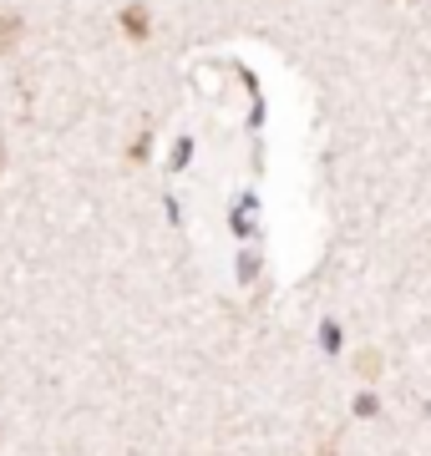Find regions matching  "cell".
<instances>
[{
	"mask_svg": "<svg viewBox=\"0 0 431 456\" xmlns=\"http://www.w3.org/2000/svg\"><path fill=\"white\" fill-rule=\"evenodd\" d=\"M127 31H133V36H142V31H148V16H142L137 5H133V11H127Z\"/></svg>",
	"mask_w": 431,
	"mask_h": 456,
	"instance_id": "obj_1",
	"label": "cell"
}]
</instances>
